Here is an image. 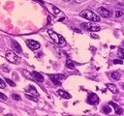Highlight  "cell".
<instances>
[{"mask_svg": "<svg viewBox=\"0 0 124 116\" xmlns=\"http://www.w3.org/2000/svg\"><path fill=\"white\" fill-rule=\"evenodd\" d=\"M47 33H48L49 37L51 38V40H52L56 44H58L59 46H65V45H66V41H65V39H64L61 35L55 33L53 30H50V29L47 30Z\"/></svg>", "mask_w": 124, "mask_h": 116, "instance_id": "obj_1", "label": "cell"}, {"mask_svg": "<svg viewBox=\"0 0 124 116\" xmlns=\"http://www.w3.org/2000/svg\"><path fill=\"white\" fill-rule=\"evenodd\" d=\"M79 15L85 19H88L92 22H99L101 20L100 16L98 14H96L95 13H93L92 11H89V10H84L82 11L81 13H79Z\"/></svg>", "mask_w": 124, "mask_h": 116, "instance_id": "obj_2", "label": "cell"}, {"mask_svg": "<svg viewBox=\"0 0 124 116\" xmlns=\"http://www.w3.org/2000/svg\"><path fill=\"white\" fill-rule=\"evenodd\" d=\"M5 57L10 63H13V64H18L20 62V58L16 55L15 51H12V50H8L6 52Z\"/></svg>", "mask_w": 124, "mask_h": 116, "instance_id": "obj_3", "label": "cell"}, {"mask_svg": "<svg viewBox=\"0 0 124 116\" xmlns=\"http://www.w3.org/2000/svg\"><path fill=\"white\" fill-rule=\"evenodd\" d=\"M81 28L87 30V31H91V32H97V31H100L101 27L99 25H96L94 23H91V22H86V23H81Z\"/></svg>", "mask_w": 124, "mask_h": 116, "instance_id": "obj_4", "label": "cell"}, {"mask_svg": "<svg viewBox=\"0 0 124 116\" xmlns=\"http://www.w3.org/2000/svg\"><path fill=\"white\" fill-rule=\"evenodd\" d=\"M49 78L51 79L52 83L55 84V85H61V80L62 79H65L66 76L65 75H62V74H49L48 75Z\"/></svg>", "mask_w": 124, "mask_h": 116, "instance_id": "obj_5", "label": "cell"}, {"mask_svg": "<svg viewBox=\"0 0 124 116\" xmlns=\"http://www.w3.org/2000/svg\"><path fill=\"white\" fill-rule=\"evenodd\" d=\"M26 44L27 46L32 49V50H37L40 48V44L37 42V41H34V40H26Z\"/></svg>", "mask_w": 124, "mask_h": 116, "instance_id": "obj_6", "label": "cell"}, {"mask_svg": "<svg viewBox=\"0 0 124 116\" xmlns=\"http://www.w3.org/2000/svg\"><path fill=\"white\" fill-rule=\"evenodd\" d=\"M87 102L89 104H97L99 102V97L95 93H90L87 97Z\"/></svg>", "mask_w": 124, "mask_h": 116, "instance_id": "obj_7", "label": "cell"}, {"mask_svg": "<svg viewBox=\"0 0 124 116\" xmlns=\"http://www.w3.org/2000/svg\"><path fill=\"white\" fill-rule=\"evenodd\" d=\"M98 14H99L101 16H103V17H109V16L111 15V13H110L108 9H106V8H104V7H100V8L98 9Z\"/></svg>", "mask_w": 124, "mask_h": 116, "instance_id": "obj_8", "label": "cell"}, {"mask_svg": "<svg viewBox=\"0 0 124 116\" xmlns=\"http://www.w3.org/2000/svg\"><path fill=\"white\" fill-rule=\"evenodd\" d=\"M31 75H32V79H34V80H36V81H38V82H43V81H44V76H43L40 72H36V71H34V72L31 73Z\"/></svg>", "mask_w": 124, "mask_h": 116, "instance_id": "obj_9", "label": "cell"}, {"mask_svg": "<svg viewBox=\"0 0 124 116\" xmlns=\"http://www.w3.org/2000/svg\"><path fill=\"white\" fill-rule=\"evenodd\" d=\"M12 46H13V51H15L16 53H21L22 52L21 46H20V44L16 41H13L12 42Z\"/></svg>", "mask_w": 124, "mask_h": 116, "instance_id": "obj_10", "label": "cell"}, {"mask_svg": "<svg viewBox=\"0 0 124 116\" xmlns=\"http://www.w3.org/2000/svg\"><path fill=\"white\" fill-rule=\"evenodd\" d=\"M109 104L113 107V109H114V111H115V113H116L117 115H121V114H122L123 109H122L118 104H116V103L113 102H109Z\"/></svg>", "mask_w": 124, "mask_h": 116, "instance_id": "obj_11", "label": "cell"}, {"mask_svg": "<svg viewBox=\"0 0 124 116\" xmlns=\"http://www.w3.org/2000/svg\"><path fill=\"white\" fill-rule=\"evenodd\" d=\"M26 92H28V93H31V95H34V96H37V97H39V93H38V91L36 90V88L34 87V86H32V85H29L26 89Z\"/></svg>", "mask_w": 124, "mask_h": 116, "instance_id": "obj_12", "label": "cell"}, {"mask_svg": "<svg viewBox=\"0 0 124 116\" xmlns=\"http://www.w3.org/2000/svg\"><path fill=\"white\" fill-rule=\"evenodd\" d=\"M57 94H58L60 97H62L63 99H67V100H68V99H71V98H72V96H71L68 92H66V91H64V90H61V89L57 91Z\"/></svg>", "mask_w": 124, "mask_h": 116, "instance_id": "obj_13", "label": "cell"}, {"mask_svg": "<svg viewBox=\"0 0 124 116\" xmlns=\"http://www.w3.org/2000/svg\"><path fill=\"white\" fill-rule=\"evenodd\" d=\"M107 87H108V89L110 92H112L113 94L118 93V90H117V88H116V86H115V85L110 84V83H108V84H107Z\"/></svg>", "mask_w": 124, "mask_h": 116, "instance_id": "obj_14", "label": "cell"}, {"mask_svg": "<svg viewBox=\"0 0 124 116\" xmlns=\"http://www.w3.org/2000/svg\"><path fill=\"white\" fill-rule=\"evenodd\" d=\"M66 67H67L68 69H70V70H74V69L76 68L75 63H74L72 60H70V59H68V60L66 61Z\"/></svg>", "mask_w": 124, "mask_h": 116, "instance_id": "obj_15", "label": "cell"}, {"mask_svg": "<svg viewBox=\"0 0 124 116\" xmlns=\"http://www.w3.org/2000/svg\"><path fill=\"white\" fill-rule=\"evenodd\" d=\"M25 97H26L28 100L33 101V102H37L39 101V99L37 98V96H34V95H31V94H25Z\"/></svg>", "mask_w": 124, "mask_h": 116, "instance_id": "obj_16", "label": "cell"}, {"mask_svg": "<svg viewBox=\"0 0 124 116\" xmlns=\"http://www.w3.org/2000/svg\"><path fill=\"white\" fill-rule=\"evenodd\" d=\"M110 76L113 78V79H115V80H119L120 79V73L118 72H112L111 73H110Z\"/></svg>", "mask_w": 124, "mask_h": 116, "instance_id": "obj_17", "label": "cell"}, {"mask_svg": "<svg viewBox=\"0 0 124 116\" xmlns=\"http://www.w3.org/2000/svg\"><path fill=\"white\" fill-rule=\"evenodd\" d=\"M102 110H103V112H104L105 114H108V113L111 111V109H110V107H109L108 105H105V106L102 108Z\"/></svg>", "mask_w": 124, "mask_h": 116, "instance_id": "obj_18", "label": "cell"}, {"mask_svg": "<svg viewBox=\"0 0 124 116\" xmlns=\"http://www.w3.org/2000/svg\"><path fill=\"white\" fill-rule=\"evenodd\" d=\"M5 81H6V83H8L10 86H12V87H15L16 86V83L13 81V80H11V79H9V78H5Z\"/></svg>", "mask_w": 124, "mask_h": 116, "instance_id": "obj_19", "label": "cell"}, {"mask_svg": "<svg viewBox=\"0 0 124 116\" xmlns=\"http://www.w3.org/2000/svg\"><path fill=\"white\" fill-rule=\"evenodd\" d=\"M118 56L122 59H124V49L123 48H119L118 49Z\"/></svg>", "mask_w": 124, "mask_h": 116, "instance_id": "obj_20", "label": "cell"}, {"mask_svg": "<svg viewBox=\"0 0 124 116\" xmlns=\"http://www.w3.org/2000/svg\"><path fill=\"white\" fill-rule=\"evenodd\" d=\"M0 88H1V89H6V83H5V81L2 80L1 78H0Z\"/></svg>", "mask_w": 124, "mask_h": 116, "instance_id": "obj_21", "label": "cell"}, {"mask_svg": "<svg viewBox=\"0 0 124 116\" xmlns=\"http://www.w3.org/2000/svg\"><path fill=\"white\" fill-rule=\"evenodd\" d=\"M123 15V12L122 11H116L115 12V17H121Z\"/></svg>", "mask_w": 124, "mask_h": 116, "instance_id": "obj_22", "label": "cell"}, {"mask_svg": "<svg viewBox=\"0 0 124 116\" xmlns=\"http://www.w3.org/2000/svg\"><path fill=\"white\" fill-rule=\"evenodd\" d=\"M52 9H53V14H60V10H59V9H57L56 7H54V6H53V7H52Z\"/></svg>", "mask_w": 124, "mask_h": 116, "instance_id": "obj_23", "label": "cell"}, {"mask_svg": "<svg viewBox=\"0 0 124 116\" xmlns=\"http://www.w3.org/2000/svg\"><path fill=\"white\" fill-rule=\"evenodd\" d=\"M12 98H13L14 100H16V101H20V97H19L18 95H16V94H13V95H12Z\"/></svg>", "mask_w": 124, "mask_h": 116, "instance_id": "obj_24", "label": "cell"}, {"mask_svg": "<svg viewBox=\"0 0 124 116\" xmlns=\"http://www.w3.org/2000/svg\"><path fill=\"white\" fill-rule=\"evenodd\" d=\"M0 100H2V101H7V97H6V95H4V94L1 93V92H0Z\"/></svg>", "mask_w": 124, "mask_h": 116, "instance_id": "obj_25", "label": "cell"}, {"mask_svg": "<svg viewBox=\"0 0 124 116\" xmlns=\"http://www.w3.org/2000/svg\"><path fill=\"white\" fill-rule=\"evenodd\" d=\"M113 63H114V64H122L123 61H122V60H119V59H114V60H113Z\"/></svg>", "mask_w": 124, "mask_h": 116, "instance_id": "obj_26", "label": "cell"}, {"mask_svg": "<svg viewBox=\"0 0 124 116\" xmlns=\"http://www.w3.org/2000/svg\"><path fill=\"white\" fill-rule=\"evenodd\" d=\"M83 1H85V0H75L76 3H81V2H83Z\"/></svg>", "mask_w": 124, "mask_h": 116, "instance_id": "obj_27", "label": "cell"}, {"mask_svg": "<svg viewBox=\"0 0 124 116\" xmlns=\"http://www.w3.org/2000/svg\"><path fill=\"white\" fill-rule=\"evenodd\" d=\"M91 37H92V38H95V39H98V38H99L98 36H96V35H94V34H92V35H91Z\"/></svg>", "mask_w": 124, "mask_h": 116, "instance_id": "obj_28", "label": "cell"}, {"mask_svg": "<svg viewBox=\"0 0 124 116\" xmlns=\"http://www.w3.org/2000/svg\"><path fill=\"white\" fill-rule=\"evenodd\" d=\"M63 1H70V0H63Z\"/></svg>", "mask_w": 124, "mask_h": 116, "instance_id": "obj_29", "label": "cell"}, {"mask_svg": "<svg viewBox=\"0 0 124 116\" xmlns=\"http://www.w3.org/2000/svg\"><path fill=\"white\" fill-rule=\"evenodd\" d=\"M122 86H123V88H124V84H123V85H122Z\"/></svg>", "mask_w": 124, "mask_h": 116, "instance_id": "obj_30", "label": "cell"}]
</instances>
